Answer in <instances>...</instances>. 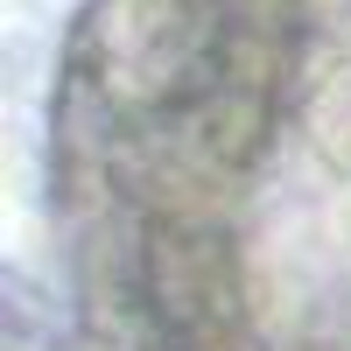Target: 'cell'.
Returning a JSON list of instances; mask_svg holds the SVG:
<instances>
[{"label": "cell", "mask_w": 351, "mask_h": 351, "mask_svg": "<svg viewBox=\"0 0 351 351\" xmlns=\"http://www.w3.org/2000/svg\"><path fill=\"white\" fill-rule=\"evenodd\" d=\"M225 8L218 0H92L77 28L84 84L120 112H169L218 77Z\"/></svg>", "instance_id": "obj_1"}, {"label": "cell", "mask_w": 351, "mask_h": 351, "mask_svg": "<svg viewBox=\"0 0 351 351\" xmlns=\"http://www.w3.org/2000/svg\"><path fill=\"white\" fill-rule=\"evenodd\" d=\"M106 183L134 218H232V183L239 169H225L204 141L176 120V112H141V120H112L106 134Z\"/></svg>", "instance_id": "obj_2"}, {"label": "cell", "mask_w": 351, "mask_h": 351, "mask_svg": "<svg viewBox=\"0 0 351 351\" xmlns=\"http://www.w3.org/2000/svg\"><path fill=\"white\" fill-rule=\"evenodd\" d=\"M141 295L155 302L169 337L246 324L232 232L204 218H141Z\"/></svg>", "instance_id": "obj_3"}, {"label": "cell", "mask_w": 351, "mask_h": 351, "mask_svg": "<svg viewBox=\"0 0 351 351\" xmlns=\"http://www.w3.org/2000/svg\"><path fill=\"white\" fill-rule=\"evenodd\" d=\"M204 148H211L225 169H253L267 155V134H274V99L253 92V84H232V77H211L197 99L169 106Z\"/></svg>", "instance_id": "obj_4"}, {"label": "cell", "mask_w": 351, "mask_h": 351, "mask_svg": "<svg viewBox=\"0 0 351 351\" xmlns=\"http://www.w3.org/2000/svg\"><path fill=\"white\" fill-rule=\"evenodd\" d=\"M309 134H316V148H324L344 176H351V77H337L324 99H316L309 112Z\"/></svg>", "instance_id": "obj_5"}]
</instances>
